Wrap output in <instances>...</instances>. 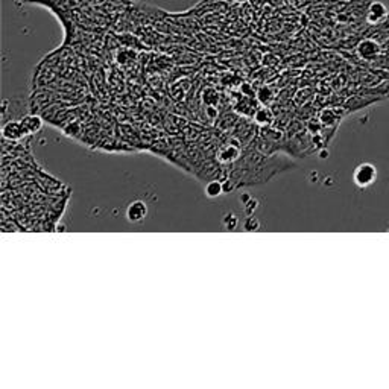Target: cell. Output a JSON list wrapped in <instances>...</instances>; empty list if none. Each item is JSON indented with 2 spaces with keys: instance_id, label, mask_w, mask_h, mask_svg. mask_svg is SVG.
Here are the masks:
<instances>
[{
  "instance_id": "1",
  "label": "cell",
  "mask_w": 389,
  "mask_h": 389,
  "mask_svg": "<svg viewBox=\"0 0 389 389\" xmlns=\"http://www.w3.org/2000/svg\"><path fill=\"white\" fill-rule=\"evenodd\" d=\"M357 57H360L365 61H377L383 54V44L371 37H365L356 47Z\"/></svg>"
},
{
  "instance_id": "2",
  "label": "cell",
  "mask_w": 389,
  "mask_h": 389,
  "mask_svg": "<svg viewBox=\"0 0 389 389\" xmlns=\"http://www.w3.org/2000/svg\"><path fill=\"white\" fill-rule=\"evenodd\" d=\"M377 178V170L371 163H362L356 167L353 180L359 187H368Z\"/></svg>"
},
{
  "instance_id": "3",
  "label": "cell",
  "mask_w": 389,
  "mask_h": 389,
  "mask_svg": "<svg viewBox=\"0 0 389 389\" xmlns=\"http://www.w3.org/2000/svg\"><path fill=\"white\" fill-rule=\"evenodd\" d=\"M146 216H148V205L146 202L137 199V201H132L128 208H127V219L131 222V224H140L143 222Z\"/></svg>"
},
{
  "instance_id": "4",
  "label": "cell",
  "mask_w": 389,
  "mask_h": 389,
  "mask_svg": "<svg viewBox=\"0 0 389 389\" xmlns=\"http://www.w3.org/2000/svg\"><path fill=\"white\" fill-rule=\"evenodd\" d=\"M388 14L389 12L382 2H371L367 6V11H365V18H367L368 23H371V24H379L388 17Z\"/></svg>"
},
{
  "instance_id": "5",
  "label": "cell",
  "mask_w": 389,
  "mask_h": 389,
  "mask_svg": "<svg viewBox=\"0 0 389 389\" xmlns=\"http://www.w3.org/2000/svg\"><path fill=\"white\" fill-rule=\"evenodd\" d=\"M29 131L24 127V124L20 120V122H8V124L3 127V135L6 138H11V140H18L24 135H28Z\"/></svg>"
},
{
  "instance_id": "6",
  "label": "cell",
  "mask_w": 389,
  "mask_h": 389,
  "mask_svg": "<svg viewBox=\"0 0 389 389\" xmlns=\"http://www.w3.org/2000/svg\"><path fill=\"white\" fill-rule=\"evenodd\" d=\"M367 37H371V38H374V40H377V41H386L388 38H389V14H388V17L382 21V23H379V24H371V32H368V34H365ZM383 44V43H382Z\"/></svg>"
},
{
  "instance_id": "7",
  "label": "cell",
  "mask_w": 389,
  "mask_h": 389,
  "mask_svg": "<svg viewBox=\"0 0 389 389\" xmlns=\"http://www.w3.org/2000/svg\"><path fill=\"white\" fill-rule=\"evenodd\" d=\"M21 122L24 124V127H26V130L29 131V134H35L38 131H41L43 128V120L41 117L35 116V114H29L26 117H23Z\"/></svg>"
},
{
  "instance_id": "8",
  "label": "cell",
  "mask_w": 389,
  "mask_h": 389,
  "mask_svg": "<svg viewBox=\"0 0 389 389\" xmlns=\"http://www.w3.org/2000/svg\"><path fill=\"white\" fill-rule=\"evenodd\" d=\"M240 155V149H237V148H234V146H225V148L219 152V161H224V163H231V161H234L237 157Z\"/></svg>"
},
{
  "instance_id": "9",
  "label": "cell",
  "mask_w": 389,
  "mask_h": 389,
  "mask_svg": "<svg viewBox=\"0 0 389 389\" xmlns=\"http://www.w3.org/2000/svg\"><path fill=\"white\" fill-rule=\"evenodd\" d=\"M222 193H225V190H224V183H221V181L213 180L205 186V194L208 198H217V196H221Z\"/></svg>"
},
{
  "instance_id": "10",
  "label": "cell",
  "mask_w": 389,
  "mask_h": 389,
  "mask_svg": "<svg viewBox=\"0 0 389 389\" xmlns=\"http://www.w3.org/2000/svg\"><path fill=\"white\" fill-rule=\"evenodd\" d=\"M237 224H239V219L234 213H227L224 216V227L228 231H234L237 228Z\"/></svg>"
},
{
  "instance_id": "11",
  "label": "cell",
  "mask_w": 389,
  "mask_h": 389,
  "mask_svg": "<svg viewBox=\"0 0 389 389\" xmlns=\"http://www.w3.org/2000/svg\"><path fill=\"white\" fill-rule=\"evenodd\" d=\"M243 228L247 231H257L260 228V222L259 219H256L254 216H248V219L245 222H243Z\"/></svg>"
},
{
  "instance_id": "12",
  "label": "cell",
  "mask_w": 389,
  "mask_h": 389,
  "mask_svg": "<svg viewBox=\"0 0 389 389\" xmlns=\"http://www.w3.org/2000/svg\"><path fill=\"white\" fill-rule=\"evenodd\" d=\"M254 119L259 122V124H269V120H271V113L267 111V110H264V108H261V110H259V111L256 113Z\"/></svg>"
},
{
  "instance_id": "13",
  "label": "cell",
  "mask_w": 389,
  "mask_h": 389,
  "mask_svg": "<svg viewBox=\"0 0 389 389\" xmlns=\"http://www.w3.org/2000/svg\"><path fill=\"white\" fill-rule=\"evenodd\" d=\"M257 205H259V201L254 199V198H251L245 205H243V210H245V214H247V216H253L254 211H256V208H257Z\"/></svg>"
},
{
  "instance_id": "14",
  "label": "cell",
  "mask_w": 389,
  "mask_h": 389,
  "mask_svg": "<svg viewBox=\"0 0 389 389\" xmlns=\"http://www.w3.org/2000/svg\"><path fill=\"white\" fill-rule=\"evenodd\" d=\"M289 3L294 8H301L307 3V0H289Z\"/></svg>"
},
{
  "instance_id": "15",
  "label": "cell",
  "mask_w": 389,
  "mask_h": 389,
  "mask_svg": "<svg viewBox=\"0 0 389 389\" xmlns=\"http://www.w3.org/2000/svg\"><path fill=\"white\" fill-rule=\"evenodd\" d=\"M250 199H251V196H250L248 193H243V194H240V198H239V201H240V202H243V205H245V204H247Z\"/></svg>"
}]
</instances>
